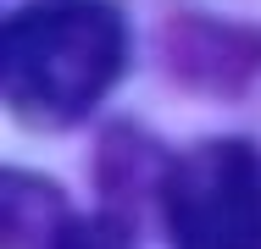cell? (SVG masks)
I'll return each mask as SVG.
<instances>
[{
	"label": "cell",
	"mask_w": 261,
	"mask_h": 249,
	"mask_svg": "<svg viewBox=\"0 0 261 249\" xmlns=\"http://www.w3.org/2000/svg\"><path fill=\"white\" fill-rule=\"evenodd\" d=\"M50 249H134V238L122 222L95 216V222H61L50 233Z\"/></svg>",
	"instance_id": "cell-3"
},
{
	"label": "cell",
	"mask_w": 261,
	"mask_h": 249,
	"mask_svg": "<svg viewBox=\"0 0 261 249\" xmlns=\"http://www.w3.org/2000/svg\"><path fill=\"white\" fill-rule=\"evenodd\" d=\"M161 222L172 249H261V149L206 139L161 172Z\"/></svg>",
	"instance_id": "cell-2"
},
{
	"label": "cell",
	"mask_w": 261,
	"mask_h": 249,
	"mask_svg": "<svg viewBox=\"0 0 261 249\" xmlns=\"http://www.w3.org/2000/svg\"><path fill=\"white\" fill-rule=\"evenodd\" d=\"M128 67V28L111 0H39L6 17L0 95L34 128L89 116Z\"/></svg>",
	"instance_id": "cell-1"
}]
</instances>
